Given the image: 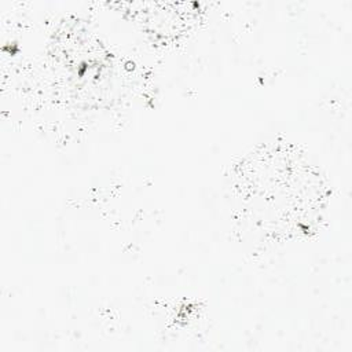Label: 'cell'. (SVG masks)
I'll list each match as a JSON object with an SVG mask.
<instances>
[{
  "mask_svg": "<svg viewBox=\"0 0 352 352\" xmlns=\"http://www.w3.org/2000/svg\"><path fill=\"white\" fill-rule=\"evenodd\" d=\"M241 165V199L258 226L276 234L312 230L324 205V187L318 169L301 154L265 147Z\"/></svg>",
  "mask_w": 352,
  "mask_h": 352,
  "instance_id": "1",
  "label": "cell"
}]
</instances>
